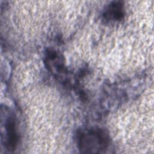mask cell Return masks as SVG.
<instances>
[{
  "mask_svg": "<svg viewBox=\"0 0 154 154\" xmlns=\"http://www.w3.org/2000/svg\"><path fill=\"white\" fill-rule=\"evenodd\" d=\"M109 141L108 133L97 128L83 131L78 137V148L82 153H104Z\"/></svg>",
  "mask_w": 154,
  "mask_h": 154,
  "instance_id": "1",
  "label": "cell"
},
{
  "mask_svg": "<svg viewBox=\"0 0 154 154\" xmlns=\"http://www.w3.org/2000/svg\"><path fill=\"white\" fill-rule=\"evenodd\" d=\"M105 18L109 20H120L124 16L123 5L122 2L115 1L110 4L103 13Z\"/></svg>",
  "mask_w": 154,
  "mask_h": 154,
  "instance_id": "2",
  "label": "cell"
},
{
  "mask_svg": "<svg viewBox=\"0 0 154 154\" xmlns=\"http://www.w3.org/2000/svg\"><path fill=\"white\" fill-rule=\"evenodd\" d=\"M6 134L7 137V145L8 149H14L17 142V134L16 129V122L13 117L7 119L5 123Z\"/></svg>",
  "mask_w": 154,
  "mask_h": 154,
  "instance_id": "3",
  "label": "cell"
}]
</instances>
